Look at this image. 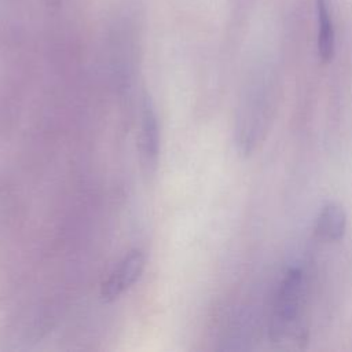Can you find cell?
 Returning <instances> with one entry per match:
<instances>
[{
    "label": "cell",
    "mask_w": 352,
    "mask_h": 352,
    "mask_svg": "<svg viewBox=\"0 0 352 352\" xmlns=\"http://www.w3.org/2000/svg\"><path fill=\"white\" fill-rule=\"evenodd\" d=\"M300 267H290L276 290L270 319V336L275 342L305 341L302 322L305 305V276Z\"/></svg>",
    "instance_id": "obj_1"
},
{
    "label": "cell",
    "mask_w": 352,
    "mask_h": 352,
    "mask_svg": "<svg viewBox=\"0 0 352 352\" xmlns=\"http://www.w3.org/2000/svg\"><path fill=\"white\" fill-rule=\"evenodd\" d=\"M346 220L348 217L344 208L338 202L327 201L318 212L315 234L324 241H341L346 231Z\"/></svg>",
    "instance_id": "obj_4"
},
{
    "label": "cell",
    "mask_w": 352,
    "mask_h": 352,
    "mask_svg": "<svg viewBox=\"0 0 352 352\" xmlns=\"http://www.w3.org/2000/svg\"><path fill=\"white\" fill-rule=\"evenodd\" d=\"M139 151L144 172L147 175H153L157 170L160 161L161 132L155 107L148 94H144L142 98Z\"/></svg>",
    "instance_id": "obj_3"
},
{
    "label": "cell",
    "mask_w": 352,
    "mask_h": 352,
    "mask_svg": "<svg viewBox=\"0 0 352 352\" xmlns=\"http://www.w3.org/2000/svg\"><path fill=\"white\" fill-rule=\"evenodd\" d=\"M48 1H51V3H54V1H56V0H48Z\"/></svg>",
    "instance_id": "obj_6"
},
{
    "label": "cell",
    "mask_w": 352,
    "mask_h": 352,
    "mask_svg": "<svg viewBox=\"0 0 352 352\" xmlns=\"http://www.w3.org/2000/svg\"><path fill=\"white\" fill-rule=\"evenodd\" d=\"M146 265L144 252L140 249L129 250L111 270L100 286L103 301H114L128 292L142 276Z\"/></svg>",
    "instance_id": "obj_2"
},
{
    "label": "cell",
    "mask_w": 352,
    "mask_h": 352,
    "mask_svg": "<svg viewBox=\"0 0 352 352\" xmlns=\"http://www.w3.org/2000/svg\"><path fill=\"white\" fill-rule=\"evenodd\" d=\"M318 19V55L323 63L333 59L336 51V32L329 0H315Z\"/></svg>",
    "instance_id": "obj_5"
}]
</instances>
